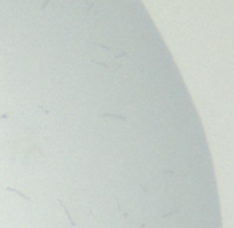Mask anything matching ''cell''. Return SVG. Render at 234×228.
Masks as SVG:
<instances>
[{
	"label": "cell",
	"instance_id": "3",
	"mask_svg": "<svg viewBox=\"0 0 234 228\" xmlns=\"http://www.w3.org/2000/svg\"><path fill=\"white\" fill-rule=\"evenodd\" d=\"M0 118H8V113H0Z\"/></svg>",
	"mask_w": 234,
	"mask_h": 228
},
{
	"label": "cell",
	"instance_id": "2",
	"mask_svg": "<svg viewBox=\"0 0 234 228\" xmlns=\"http://www.w3.org/2000/svg\"><path fill=\"white\" fill-rule=\"evenodd\" d=\"M7 190H8V192H15V193H16V195H19L22 199L30 201V198H29V196H27V195H24V193H21V192H19V190H16V188H11V187H7Z\"/></svg>",
	"mask_w": 234,
	"mask_h": 228
},
{
	"label": "cell",
	"instance_id": "1",
	"mask_svg": "<svg viewBox=\"0 0 234 228\" xmlns=\"http://www.w3.org/2000/svg\"><path fill=\"white\" fill-rule=\"evenodd\" d=\"M58 203H59V204H61V206H62V209H64V211H65V216H67V219H68V222H70V225H73V226H75V222H73V220H72V216H70V214H68V211H67V209H65V204H64V203H62V201H61V199H58Z\"/></svg>",
	"mask_w": 234,
	"mask_h": 228
}]
</instances>
